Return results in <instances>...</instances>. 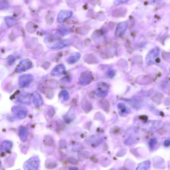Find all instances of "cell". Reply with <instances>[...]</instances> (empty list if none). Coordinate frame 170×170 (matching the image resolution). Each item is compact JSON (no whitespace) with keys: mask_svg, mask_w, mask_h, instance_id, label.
<instances>
[{"mask_svg":"<svg viewBox=\"0 0 170 170\" xmlns=\"http://www.w3.org/2000/svg\"><path fill=\"white\" fill-rule=\"evenodd\" d=\"M11 111L13 116L18 119H24L27 115L26 107L20 105H14L12 107Z\"/></svg>","mask_w":170,"mask_h":170,"instance_id":"6da1fadb","label":"cell"},{"mask_svg":"<svg viewBox=\"0 0 170 170\" xmlns=\"http://www.w3.org/2000/svg\"><path fill=\"white\" fill-rule=\"evenodd\" d=\"M37 160L35 158H31L24 163L23 168L25 170L35 169L37 168Z\"/></svg>","mask_w":170,"mask_h":170,"instance_id":"7a4b0ae2","label":"cell"},{"mask_svg":"<svg viewBox=\"0 0 170 170\" xmlns=\"http://www.w3.org/2000/svg\"><path fill=\"white\" fill-rule=\"evenodd\" d=\"M92 75L89 72H84L81 75L79 79V83L83 85L89 84L92 81Z\"/></svg>","mask_w":170,"mask_h":170,"instance_id":"3957f363","label":"cell"},{"mask_svg":"<svg viewBox=\"0 0 170 170\" xmlns=\"http://www.w3.org/2000/svg\"><path fill=\"white\" fill-rule=\"evenodd\" d=\"M65 71L66 68L64 65H59L54 67L51 71V74L54 76L61 75L64 73Z\"/></svg>","mask_w":170,"mask_h":170,"instance_id":"277c9868","label":"cell"},{"mask_svg":"<svg viewBox=\"0 0 170 170\" xmlns=\"http://www.w3.org/2000/svg\"><path fill=\"white\" fill-rule=\"evenodd\" d=\"M69 44V42L67 40H63L54 44L51 48L54 50H60L68 46Z\"/></svg>","mask_w":170,"mask_h":170,"instance_id":"5b68a950","label":"cell"},{"mask_svg":"<svg viewBox=\"0 0 170 170\" xmlns=\"http://www.w3.org/2000/svg\"><path fill=\"white\" fill-rule=\"evenodd\" d=\"M127 25V22L126 21H124L118 24L116 30L117 34L120 36L123 35L126 30Z\"/></svg>","mask_w":170,"mask_h":170,"instance_id":"8992f818","label":"cell"},{"mask_svg":"<svg viewBox=\"0 0 170 170\" xmlns=\"http://www.w3.org/2000/svg\"><path fill=\"white\" fill-rule=\"evenodd\" d=\"M13 144L9 141H4L2 142L1 147V151L3 153L7 152L13 147Z\"/></svg>","mask_w":170,"mask_h":170,"instance_id":"52a82bcc","label":"cell"},{"mask_svg":"<svg viewBox=\"0 0 170 170\" xmlns=\"http://www.w3.org/2000/svg\"><path fill=\"white\" fill-rule=\"evenodd\" d=\"M19 135L20 140L22 142H26L27 139V132L26 128L24 127H21L19 129Z\"/></svg>","mask_w":170,"mask_h":170,"instance_id":"ba28073f","label":"cell"},{"mask_svg":"<svg viewBox=\"0 0 170 170\" xmlns=\"http://www.w3.org/2000/svg\"><path fill=\"white\" fill-rule=\"evenodd\" d=\"M23 87L28 86L31 84L33 81V78L32 75H27L23 77Z\"/></svg>","mask_w":170,"mask_h":170,"instance_id":"9c48e42d","label":"cell"},{"mask_svg":"<svg viewBox=\"0 0 170 170\" xmlns=\"http://www.w3.org/2000/svg\"><path fill=\"white\" fill-rule=\"evenodd\" d=\"M81 54L79 53H75L72 54L68 60V63L69 64H74L77 62L80 58Z\"/></svg>","mask_w":170,"mask_h":170,"instance_id":"30bf717a","label":"cell"},{"mask_svg":"<svg viewBox=\"0 0 170 170\" xmlns=\"http://www.w3.org/2000/svg\"><path fill=\"white\" fill-rule=\"evenodd\" d=\"M21 65L22 68H21V71L24 72L31 68L32 64L29 60H24L23 63H21Z\"/></svg>","mask_w":170,"mask_h":170,"instance_id":"8fae6325","label":"cell"},{"mask_svg":"<svg viewBox=\"0 0 170 170\" xmlns=\"http://www.w3.org/2000/svg\"><path fill=\"white\" fill-rule=\"evenodd\" d=\"M33 101L35 106H37L40 103L42 102L41 97L37 92H35L33 95Z\"/></svg>","mask_w":170,"mask_h":170,"instance_id":"7c38bea8","label":"cell"},{"mask_svg":"<svg viewBox=\"0 0 170 170\" xmlns=\"http://www.w3.org/2000/svg\"><path fill=\"white\" fill-rule=\"evenodd\" d=\"M19 99V101L21 102L27 103L29 101V97L28 95H22L20 96Z\"/></svg>","mask_w":170,"mask_h":170,"instance_id":"4fadbf2b","label":"cell"},{"mask_svg":"<svg viewBox=\"0 0 170 170\" xmlns=\"http://www.w3.org/2000/svg\"><path fill=\"white\" fill-rule=\"evenodd\" d=\"M130 0H114V4L115 5L122 4L129 1Z\"/></svg>","mask_w":170,"mask_h":170,"instance_id":"5bb4252c","label":"cell"},{"mask_svg":"<svg viewBox=\"0 0 170 170\" xmlns=\"http://www.w3.org/2000/svg\"><path fill=\"white\" fill-rule=\"evenodd\" d=\"M60 94L63 96V98L65 99H68L69 98V94L68 91L66 90H63L60 92Z\"/></svg>","mask_w":170,"mask_h":170,"instance_id":"9a60e30c","label":"cell"}]
</instances>
